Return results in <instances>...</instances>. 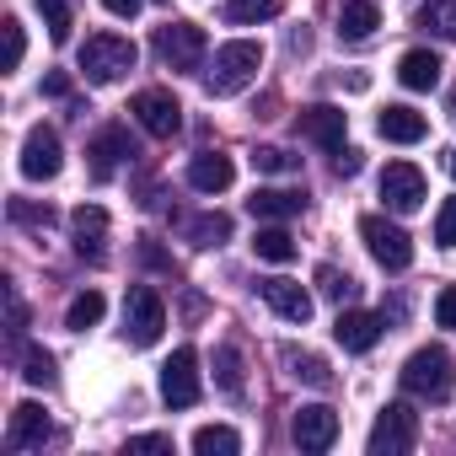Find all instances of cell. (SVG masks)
I'll use <instances>...</instances> for the list:
<instances>
[{"mask_svg": "<svg viewBox=\"0 0 456 456\" xmlns=\"http://www.w3.org/2000/svg\"><path fill=\"white\" fill-rule=\"evenodd\" d=\"M86 156H92V177L97 183H108L124 161H134L140 151H134V140H129V129H118V124H108V129H97L92 134V145H86Z\"/></svg>", "mask_w": 456, "mask_h": 456, "instance_id": "cell-11", "label": "cell"}, {"mask_svg": "<svg viewBox=\"0 0 456 456\" xmlns=\"http://www.w3.org/2000/svg\"><path fill=\"white\" fill-rule=\"evenodd\" d=\"M215 381H220V392H232V397H242V354L225 344L220 354H215Z\"/></svg>", "mask_w": 456, "mask_h": 456, "instance_id": "cell-29", "label": "cell"}, {"mask_svg": "<svg viewBox=\"0 0 456 456\" xmlns=\"http://www.w3.org/2000/svg\"><path fill=\"white\" fill-rule=\"evenodd\" d=\"M258 70H264V49L253 38H237V44L215 49V60L204 70V86H209V97H237L258 81Z\"/></svg>", "mask_w": 456, "mask_h": 456, "instance_id": "cell-1", "label": "cell"}, {"mask_svg": "<svg viewBox=\"0 0 456 456\" xmlns=\"http://www.w3.org/2000/svg\"><path fill=\"white\" fill-rule=\"evenodd\" d=\"M451 118H456V92H451Z\"/></svg>", "mask_w": 456, "mask_h": 456, "instance_id": "cell-46", "label": "cell"}, {"mask_svg": "<svg viewBox=\"0 0 456 456\" xmlns=\"http://www.w3.org/2000/svg\"><path fill=\"white\" fill-rule=\"evenodd\" d=\"M253 167H258V172H296V156L280 151V145H258V151H253Z\"/></svg>", "mask_w": 456, "mask_h": 456, "instance_id": "cell-34", "label": "cell"}, {"mask_svg": "<svg viewBox=\"0 0 456 456\" xmlns=\"http://www.w3.org/2000/svg\"><path fill=\"white\" fill-rule=\"evenodd\" d=\"M365 445H370V456H408V451L419 445V413H413L408 403H387V408L376 413Z\"/></svg>", "mask_w": 456, "mask_h": 456, "instance_id": "cell-4", "label": "cell"}, {"mask_svg": "<svg viewBox=\"0 0 456 456\" xmlns=\"http://www.w3.org/2000/svg\"><path fill=\"white\" fill-rule=\"evenodd\" d=\"M258 290H264V301H269L285 322H301V328L312 322V296H306L296 280H264Z\"/></svg>", "mask_w": 456, "mask_h": 456, "instance_id": "cell-18", "label": "cell"}, {"mask_svg": "<svg viewBox=\"0 0 456 456\" xmlns=\"http://www.w3.org/2000/svg\"><path fill=\"white\" fill-rule=\"evenodd\" d=\"M193 451H199V456H237V451H242V435H237L232 424H204V429L193 435Z\"/></svg>", "mask_w": 456, "mask_h": 456, "instance_id": "cell-24", "label": "cell"}, {"mask_svg": "<svg viewBox=\"0 0 456 456\" xmlns=\"http://www.w3.org/2000/svg\"><path fill=\"white\" fill-rule=\"evenodd\" d=\"M134 44L129 38H118V33H92L86 44H81V70H86V81H97V86H113V81H124L129 70H134Z\"/></svg>", "mask_w": 456, "mask_h": 456, "instance_id": "cell-3", "label": "cell"}, {"mask_svg": "<svg viewBox=\"0 0 456 456\" xmlns=\"http://www.w3.org/2000/svg\"><path fill=\"white\" fill-rule=\"evenodd\" d=\"M44 92H49V97H70V76H49Z\"/></svg>", "mask_w": 456, "mask_h": 456, "instance_id": "cell-44", "label": "cell"}, {"mask_svg": "<svg viewBox=\"0 0 456 456\" xmlns=\"http://www.w3.org/2000/svg\"><path fill=\"white\" fill-rule=\"evenodd\" d=\"M253 253L264 264H290L296 258V242H290V232H280V225H264V232L253 237Z\"/></svg>", "mask_w": 456, "mask_h": 456, "instance_id": "cell-27", "label": "cell"}, {"mask_svg": "<svg viewBox=\"0 0 456 456\" xmlns=\"http://www.w3.org/2000/svg\"><path fill=\"white\" fill-rule=\"evenodd\" d=\"M232 177H237V167H232V156H220V151H204V156L188 161V183L199 193H225V188H232Z\"/></svg>", "mask_w": 456, "mask_h": 456, "instance_id": "cell-19", "label": "cell"}, {"mask_svg": "<svg viewBox=\"0 0 456 456\" xmlns=\"http://www.w3.org/2000/svg\"><path fill=\"white\" fill-rule=\"evenodd\" d=\"M376 129H381V140H392V145H419V140L429 134V118L413 113L408 102H392V108H381Z\"/></svg>", "mask_w": 456, "mask_h": 456, "instance_id": "cell-17", "label": "cell"}, {"mask_svg": "<svg viewBox=\"0 0 456 456\" xmlns=\"http://www.w3.org/2000/svg\"><path fill=\"white\" fill-rule=\"evenodd\" d=\"M435 322H440V328H456V290H440V301H435Z\"/></svg>", "mask_w": 456, "mask_h": 456, "instance_id": "cell-40", "label": "cell"}, {"mask_svg": "<svg viewBox=\"0 0 456 456\" xmlns=\"http://www.w3.org/2000/svg\"><path fill=\"white\" fill-rule=\"evenodd\" d=\"M381 199H387V209L413 215V209L424 204V172H419L413 161H392V167L381 172Z\"/></svg>", "mask_w": 456, "mask_h": 456, "instance_id": "cell-12", "label": "cell"}, {"mask_svg": "<svg viewBox=\"0 0 456 456\" xmlns=\"http://www.w3.org/2000/svg\"><path fill=\"white\" fill-rule=\"evenodd\" d=\"M12 220H22V225H54V209L44 204H28V199H12Z\"/></svg>", "mask_w": 456, "mask_h": 456, "instance_id": "cell-37", "label": "cell"}, {"mask_svg": "<svg viewBox=\"0 0 456 456\" xmlns=\"http://www.w3.org/2000/svg\"><path fill=\"white\" fill-rule=\"evenodd\" d=\"M33 6L44 12L49 38H54V44H65V38H70V6H65V0H33Z\"/></svg>", "mask_w": 456, "mask_h": 456, "instance_id": "cell-31", "label": "cell"}, {"mask_svg": "<svg viewBox=\"0 0 456 456\" xmlns=\"http://www.w3.org/2000/svg\"><path fill=\"white\" fill-rule=\"evenodd\" d=\"M360 237H365V248H370V258H376L381 269L403 274V269L413 264V242H408L403 225H392V220H381V215H365V220H360Z\"/></svg>", "mask_w": 456, "mask_h": 456, "instance_id": "cell-6", "label": "cell"}, {"mask_svg": "<svg viewBox=\"0 0 456 456\" xmlns=\"http://www.w3.org/2000/svg\"><path fill=\"white\" fill-rule=\"evenodd\" d=\"M381 328H387V317H376V312H338V322H333V338H338L349 354H365V349H376Z\"/></svg>", "mask_w": 456, "mask_h": 456, "instance_id": "cell-16", "label": "cell"}, {"mask_svg": "<svg viewBox=\"0 0 456 456\" xmlns=\"http://www.w3.org/2000/svg\"><path fill=\"white\" fill-rule=\"evenodd\" d=\"M161 328H167V306H161V296H156L151 285H134L129 301H124V338H129L134 349H151V344L161 338Z\"/></svg>", "mask_w": 456, "mask_h": 456, "instance_id": "cell-5", "label": "cell"}, {"mask_svg": "<svg viewBox=\"0 0 456 456\" xmlns=\"http://www.w3.org/2000/svg\"><path fill=\"white\" fill-rule=\"evenodd\" d=\"M44 440H54V424L38 403H17L12 408V424H6V445L12 451H38Z\"/></svg>", "mask_w": 456, "mask_h": 456, "instance_id": "cell-15", "label": "cell"}, {"mask_svg": "<svg viewBox=\"0 0 456 456\" xmlns=\"http://www.w3.org/2000/svg\"><path fill=\"white\" fill-rule=\"evenodd\" d=\"M435 242L440 248H456V199H445V209L435 215Z\"/></svg>", "mask_w": 456, "mask_h": 456, "instance_id": "cell-38", "label": "cell"}, {"mask_svg": "<svg viewBox=\"0 0 456 456\" xmlns=\"http://www.w3.org/2000/svg\"><path fill=\"white\" fill-rule=\"evenodd\" d=\"M6 306H12V328H6V333H12V338H22V333H28V306H22L17 296H12Z\"/></svg>", "mask_w": 456, "mask_h": 456, "instance_id": "cell-42", "label": "cell"}, {"mask_svg": "<svg viewBox=\"0 0 456 456\" xmlns=\"http://www.w3.org/2000/svg\"><path fill=\"white\" fill-rule=\"evenodd\" d=\"M397 81H403L408 92H429V86L440 81V54H435V49H408V54L397 60Z\"/></svg>", "mask_w": 456, "mask_h": 456, "instance_id": "cell-21", "label": "cell"}, {"mask_svg": "<svg viewBox=\"0 0 456 456\" xmlns=\"http://www.w3.org/2000/svg\"><path fill=\"white\" fill-rule=\"evenodd\" d=\"M156 54L167 70H199L204 65V33L193 22H167V28H156Z\"/></svg>", "mask_w": 456, "mask_h": 456, "instance_id": "cell-8", "label": "cell"}, {"mask_svg": "<svg viewBox=\"0 0 456 456\" xmlns=\"http://www.w3.org/2000/svg\"><path fill=\"white\" fill-rule=\"evenodd\" d=\"M333 167H338V177H354V172H360V151H349V145L333 151Z\"/></svg>", "mask_w": 456, "mask_h": 456, "instance_id": "cell-41", "label": "cell"}, {"mask_svg": "<svg viewBox=\"0 0 456 456\" xmlns=\"http://www.w3.org/2000/svg\"><path fill=\"white\" fill-rule=\"evenodd\" d=\"M280 12H285V0H232V6H225L232 22H269Z\"/></svg>", "mask_w": 456, "mask_h": 456, "instance_id": "cell-30", "label": "cell"}, {"mask_svg": "<svg viewBox=\"0 0 456 456\" xmlns=\"http://www.w3.org/2000/svg\"><path fill=\"white\" fill-rule=\"evenodd\" d=\"M102 312H108V301H102L97 290H81V296L70 301V312H65V328H70V333H86V328L102 322Z\"/></svg>", "mask_w": 456, "mask_h": 456, "instance_id": "cell-26", "label": "cell"}, {"mask_svg": "<svg viewBox=\"0 0 456 456\" xmlns=\"http://www.w3.org/2000/svg\"><path fill=\"white\" fill-rule=\"evenodd\" d=\"M248 209H253L258 220H290V215H301V209H306V199H301V193H290V188H258V193L248 199Z\"/></svg>", "mask_w": 456, "mask_h": 456, "instance_id": "cell-23", "label": "cell"}, {"mask_svg": "<svg viewBox=\"0 0 456 456\" xmlns=\"http://www.w3.org/2000/svg\"><path fill=\"white\" fill-rule=\"evenodd\" d=\"M22 376H28L33 387H54V354H49V349H28V354H22Z\"/></svg>", "mask_w": 456, "mask_h": 456, "instance_id": "cell-33", "label": "cell"}, {"mask_svg": "<svg viewBox=\"0 0 456 456\" xmlns=\"http://www.w3.org/2000/svg\"><path fill=\"white\" fill-rule=\"evenodd\" d=\"M151 451H172V440L167 435H134L129 440V456H151Z\"/></svg>", "mask_w": 456, "mask_h": 456, "instance_id": "cell-39", "label": "cell"}, {"mask_svg": "<svg viewBox=\"0 0 456 456\" xmlns=\"http://www.w3.org/2000/svg\"><path fill=\"white\" fill-rule=\"evenodd\" d=\"M445 167H451V177H456V151H451V161H445Z\"/></svg>", "mask_w": 456, "mask_h": 456, "instance_id": "cell-45", "label": "cell"}, {"mask_svg": "<svg viewBox=\"0 0 456 456\" xmlns=\"http://www.w3.org/2000/svg\"><path fill=\"white\" fill-rule=\"evenodd\" d=\"M102 6H108V12H113V17H134V12H140V6H145V0H102Z\"/></svg>", "mask_w": 456, "mask_h": 456, "instance_id": "cell-43", "label": "cell"}, {"mask_svg": "<svg viewBox=\"0 0 456 456\" xmlns=\"http://www.w3.org/2000/svg\"><path fill=\"white\" fill-rule=\"evenodd\" d=\"M419 22L440 38H456V0H424L419 6Z\"/></svg>", "mask_w": 456, "mask_h": 456, "instance_id": "cell-28", "label": "cell"}, {"mask_svg": "<svg viewBox=\"0 0 456 456\" xmlns=\"http://www.w3.org/2000/svg\"><path fill=\"white\" fill-rule=\"evenodd\" d=\"M0 33H6V70H17V65H22V54H28L22 22H17V17H6V22H0Z\"/></svg>", "mask_w": 456, "mask_h": 456, "instance_id": "cell-36", "label": "cell"}, {"mask_svg": "<svg viewBox=\"0 0 456 456\" xmlns=\"http://www.w3.org/2000/svg\"><path fill=\"white\" fill-rule=\"evenodd\" d=\"M70 232H76V253L81 258H102V242H108V215L97 204H81L70 215Z\"/></svg>", "mask_w": 456, "mask_h": 456, "instance_id": "cell-20", "label": "cell"}, {"mask_svg": "<svg viewBox=\"0 0 456 456\" xmlns=\"http://www.w3.org/2000/svg\"><path fill=\"white\" fill-rule=\"evenodd\" d=\"M317 290H322L328 301H349V296H354V280H349L344 269H333V264H322V269H317Z\"/></svg>", "mask_w": 456, "mask_h": 456, "instance_id": "cell-32", "label": "cell"}, {"mask_svg": "<svg viewBox=\"0 0 456 456\" xmlns=\"http://www.w3.org/2000/svg\"><path fill=\"white\" fill-rule=\"evenodd\" d=\"M381 28V12H376V0H344V12H338V38L360 44Z\"/></svg>", "mask_w": 456, "mask_h": 456, "instance_id": "cell-22", "label": "cell"}, {"mask_svg": "<svg viewBox=\"0 0 456 456\" xmlns=\"http://www.w3.org/2000/svg\"><path fill=\"white\" fill-rule=\"evenodd\" d=\"M225 237H232V215H199V220H188V242L193 248H220Z\"/></svg>", "mask_w": 456, "mask_h": 456, "instance_id": "cell-25", "label": "cell"}, {"mask_svg": "<svg viewBox=\"0 0 456 456\" xmlns=\"http://www.w3.org/2000/svg\"><path fill=\"white\" fill-rule=\"evenodd\" d=\"M129 113H134V124H140L145 134H156V140H172V134L183 129V102H177L172 92H161V86H145V92H134Z\"/></svg>", "mask_w": 456, "mask_h": 456, "instance_id": "cell-7", "label": "cell"}, {"mask_svg": "<svg viewBox=\"0 0 456 456\" xmlns=\"http://www.w3.org/2000/svg\"><path fill=\"white\" fill-rule=\"evenodd\" d=\"M290 365H296V376H301V381H312V387H328V381H333L328 360H317V354H290Z\"/></svg>", "mask_w": 456, "mask_h": 456, "instance_id": "cell-35", "label": "cell"}, {"mask_svg": "<svg viewBox=\"0 0 456 456\" xmlns=\"http://www.w3.org/2000/svg\"><path fill=\"white\" fill-rule=\"evenodd\" d=\"M290 435H296L301 451H328V445L338 440V413H333L328 403H306V408L290 419Z\"/></svg>", "mask_w": 456, "mask_h": 456, "instance_id": "cell-13", "label": "cell"}, {"mask_svg": "<svg viewBox=\"0 0 456 456\" xmlns=\"http://www.w3.org/2000/svg\"><path fill=\"white\" fill-rule=\"evenodd\" d=\"M397 381H403V392L408 397H424V403H445L451 397V387H456V376H451V354L445 349H413L408 360H403V370H397Z\"/></svg>", "mask_w": 456, "mask_h": 456, "instance_id": "cell-2", "label": "cell"}, {"mask_svg": "<svg viewBox=\"0 0 456 456\" xmlns=\"http://www.w3.org/2000/svg\"><path fill=\"white\" fill-rule=\"evenodd\" d=\"M60 167H65V156H60V134H54L49 124H33L28 140H22V177L49 183V177H60Z\"/></svg>", "mask_w": 456, "mask_h": 456, "instance_id": "cell-10", "label": "cell"}, {"mask_svg": "<svg viewBox=\"0 0 456 456\" xmlns=\"http://www.w3.org/2000/svg\"><path fill=\"white\" fill-rule=\"evenodd\" d=\"M199 354L193 349H172V360L161 365V397L167 408H193L199 403Z\"/></svg>", "mask_w": 456, "mask_h": 456, "instance_id": "cell-9", "label": "cell"}, {"mask_svg": "<svg viewBox=\"0 0 456 456\" xmlns=\"http://www.w3.org/2000/svg\"><path fill=\"white\" fill-rule=\"evenodd\" d=\"M344 108H328V102H312V108H301V118H296V129L312 140V145H322V151H344Z\"/></svg>", "mask_w": 456, "mask_h": 456, "instance_id": "cell-14", "label": "cell"}]
</instances>
